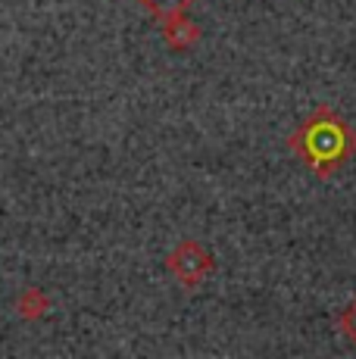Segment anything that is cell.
Returning a JSON list of instances; mask_svg holds the SVG:
<instances>
[{"mask_svg": "<svg viewBox=\"0 0 356 359\" xmlns=\"http://www.w3.org/2000/svg\"><path fill=\"white\" fill-rule=\"evenodd\" d=\"M297 147L303 150L306 160H313L316 169H334L353 150V135L334 113L319 109L297 135Z\"/></svg>", "mask_w": 356, "mask_h": 359, "instance_id": "1", "label": "cell"}, {"mask_svg": "<svg viewBox=\"0 0 356 359\" xmlns=\"http://www.w3.org/2000/svg\"><path fill=\"white\" fill-rule=\"evenodd\" d=\"M144 10H150L153 16L166 19V16H178V13L184 10V6H191L194 0H138Z\"/></svg>", "mask_w": 356, "mask_h": 359, "instance_id": "2", "label": "cell"}]
</instances>
